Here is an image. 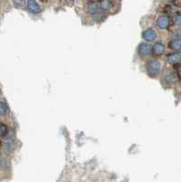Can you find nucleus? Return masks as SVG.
I'll return each instance as SVG.
<instances>
[{
    "label": "nucleus",
    "mask_w": 181,
    "mask_h": 182,
    "mask_svg": "<svg viewBox=\"0 0 181 182\" xmlns=\"http://www.w3.org/2000/svg\"><path fill=\"white\" fill-rule=\"evenodd\" d=\"M27 8L33 14H39L41 12V6L36 0H27Z\"/></svg>",
    "instance_id": "39448f33"
},
{
    "label": "nucleus",
    "mask_w": 181,
    "mask_h": 182,
    "mask_svg": "<svg viewBox=\"0 0 181 182\" xmlns=\"http://www.w3.org/2000/svg\"><path fill=\"white\" fill-rule=\"evenodd\" d=\"M9 113V106L6 104V101L0 100V117L6 116V114Z\"/></svg>",
    "instance_id": "9b49d317"
},
{
    "label": "nucleus",
    "mask_w": 181,
    "mask_h": 182,
    "mask_svg": "<svg viewBox=\"0 0 181 182\" xmlns=\"http://www.w3.org/2000/svg\"><path fill=\"white\" fill-rule=\"evenodd\" d=\"M163 81L167 84H173L176 81V74L172 71H166L163 75Z\"/></svg>",
    "instance_id": "1a4fd4ad"
},
{
    "label": "nucleus",
    "mask_w": 181,
    "mask_h": 182,
    "mask_svg": "<svg viewBox=\"0 0 181 182\" xmlns=\"http://www.w3.org/2000/svg\"><path fill=\"white\" fill-rule=\"evenodd\" d=\"M87 10L88 14L96 20H100L103 17L102 9L100 8L98 3H90L87 6Z\"/></svg>",
    "instance_id": "f03ea898"
},
{
    "label": "nucleus",
    "mask_w": 181,
    "mask_h": 182,
    "mask_svg": "<svg viewBox=\"0 0 181 182\" xmlns=\"http://www.w3.org/2000/svg\"><path fill=\"white\" fill-rule=\"evenodd\" d=\"M167 59L170 65H177L181 62V52L171 53L168 56Z\"/></svg>",
    "instance_id": "0eeeda50"
},
{
    "label": "nucleus",
    "mask_w": 181,
    "mask_h": 182,
    "mask_svg": "<svg viewBox=\"0 0 181 182\" xmlns=\"http://www.w3.org/2000/svg\"><path fill=\"white\" fill-rule=\"evenodd\" d=\"M168 46L173 50H181V38H176L171 40Z\"/></svg>",
    "instance_id": "9d476101"
},
{
    "label": "nucleus",
    "mask_w": 181,
    "mask_h": 182,
    "mask_svg": "<svg viewBox=\"0 0 181 182\" xmlns=\"http://www.w3.org/2000/svg\"><path fill=\"white\" fill-rule=\"evenodd\" d=\"M151 52H152V48H151V46L148 43H141L138 46L137 54H138L139 56L146 57V56H149Z\"/></svg>",
    "instance_id": "7ed1b4c3"
},
{
    "label": "nucleus",
    "mask_w": 181,
    "mask_h": 182,
    "mask_svg": "<svg viewBox=\"0 0 181 182\" xmlns=\"http://www.w3.org/2000/svg\"><path fill=\"white\" fill-rule=\"evenodd\" d=\"M156 25L160 29H167L170 25V19L167 16H160L156 20Z\"/></svg>",
    "instance_id": "423d86ee"
},
{
    "label": "nucleus",
    "mask_w": 181,
    "mask_h": 182,
    "mask_svg": "<svg viewBox=\"0 0 181 182\" xmlns=\"http://www.w3.org/2000/svg\"><path fill=\"white\" fill-rule=\"evenodd\" d=\"M13 1H14L15 5L17 6H22L24 5V2H25V0H13Z\"/></svg>",
    "instance_id": "2eb2a0df"
},
{
    "label": "nucleus",
    "mask_w": 181,
    "mask_h": 182,
    "mask_svg": "<svg viewBox=\"0 0 181 182\" xmlns=\"http://www.w3.org/2000/svg\"><path fill=\"white\" fill-rule=\"evenodd\" d=\"M152 52L155 56H162L165 52V46L161 42H156L152 48Z\"/></svg>",
    "instance_id": "6e6552de"
},
{
    "label": "nucleus",
    "mask_w": 181,
    "mask_h": 182,
    "mask_svg": "<svg viewBox=\"0 0 181 182\" xmlns=\"http://www.w3.org/2000/svg\"><path fill=\"white\" fill-rule=\"evenodd\" d=\"M161 68H162L161 63L154 58L148 59L146 63V70L150 78H156L160 74Z\"/></svg>",
    "instance_id": "f257e3e1"
},
{
    "label": "nucleus",
    "mask_w": 181,
    "mask_h": 182,
    "mask_svg": "<svg viewBox=\"0 0 181 182\" xmlns=\"http://www.w3.org/2000/svg\"><path fill=\"white\" fill-rule=\"evenodd\" d=\"M174 22L176 25L181 26V15H177L174 17Z\"/></svg>",
    "instance_id": "4468645a"
},
{
    "label": "nucleus",
    "mask_w": 181,
    "mask_h": 182,
    "mask_svg": "<svg viewBox=\"0 0 181 182\" xmlns=\"http://www.w3.org/2000/svg\"><path fill=\"white\" fill-rule=\"evenodd\" d=\"M111 1L110 0H101L99 6L102 10H109L111 8Z\"/></svg>",
    "instance_id": "f8f14e48"
},
{
    "label": "nucleus",
    "mask_w": 181,
    "mask_h": 182,
    "mask_svg": "<svg viewBox=\"0 0 181 182\" xmlns=\"http://www.w3.org/2000/svg\"><path fill=\"white\" fill-rule=\"evenodd\" d=\"M7 134V127L5 124H0V137H5Z\"/></svg>",
    "instance_id": "ddd939ff"
},
{
    "label": "nucleus",
    "mask_w": 181,
    "mask_h": 182,
    "mask_svg": "<svg viewBox=\"0 0 181 182\" xmlns=\"http://www.w3.org/2000/svg\"><path fill=\"white\" fill-rule=\"evenodd\" d=\"M178 74H179V77L181 78V65L180 67L179 68V69H178Z\"/></svg>",
    "instance_id": "dca6fc26"
},
{
    "label": "nucleus",
    "mask_w": 181,
    "mask_h": 182,
    "mask_svg": "<svg viewBox=\"0 0 181 182\" xmlns=\"http://www.w3.org/2000/svg\"><path fill=\"white\" fill-rule=\"evenodd\" d=\"M142 37L147 42H153L156 38V33L153 28H147L142 33Z\"/></svg>",
    "instance_id": "20e7f679"
}]
</instances>
